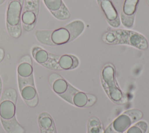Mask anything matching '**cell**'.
<instances>
[{"instance_id": "6da1fadb", "label": "cell", "mask_w": 149, "mask_h": 133, "mask_svg": "<svg viewBox=\"0 0 149 133\" xmlns=\"http://www.w3.org/2000/svg\"><path fill=\"white\" fill-rule=\"evenodd\" d=\"M84 29V22L77 19L58 29L36 30L34 35L37 41L41 44L45 46H56L74 40L83 33Z\"/></svg>"}, {"instance_id": "7a4b0ae2", "label": "cell", "mask_w": 149, "mask_h": 133, "mask_svg": "<svg viewBox=\"0 0 149 133\" xmlns=\"http://www.w3.org/2000/svg\"><path fill=\"white\" fill-rule=\"evenodd\" d=\"M31 54L37 63L52 70H72L79 65V59L73 55H55L38 46L32 48Z\"/></svg>"}, {"instance_id": "3957f363", "label": "cell", "mask_w": 149, "mask_h": 133, "mask_svg": "<svg viewBox=\"0 0 149 133\" xmlns=\"http://www.w3.org/2000/svg\"><path fill=\"white\" fill-rule=\"evenodd\" d=\"M17 93L13 88L3 92L0 99V120L8 133H24V128L16 118V104Z\"/></svg>"}, {"instance_id": "277c9868", "label": "cell", "mask_w": 149, "mask_h": 133, "mask_svg": "<svg viewBox=\"0 0 149 133\" xmlns=\"http://www.w3.org/2000/svg\"><path fill=\"white\" fill-rule=\"evenodd\" d=\"M102 40L108 44L128 45L141 50L148 47V41L144 35L128 29L109 30L103 34Z\"/></svg>"}, {"instance_id": "5b68a950", "label": "cell", "mask_w": 149, "mask_h": 133, "mask_svg": "<svg viewBox=\"0 0 149 133\" xmlns=\"http://www.w3.org/2000/svg\"><path fill=\"white\" fill-rule=\"evenodd\" d=\"M101 81L108 97L114 102L123 103L126 101V97L119 88L116 80V72L113 65L107 64L101 70Z\"/></svg>"}, {"instance_id": "8992f818", "label": "cell", "mask_w": 149, "mask_h": 133, "mask_svg": "<svg viewBox=\"0 0 149 133\" xmlns=\"http://www.w3.org/2000/svg\"><path fill=\"white\" fill-rule=\"evenodd\" d=\"M24 0H8L5 23L8 33L13 38H17L22 33V13Z\"/></svg>"}, {"instance_id": "52a82bcc", "label": "cell", "mask_w": 149, "mask_h": 133, "mask_svg": "<svg viewBox=\"0 0 149 133\" xmlns=\"http://www.w3.org/2000/svg\"><path fill=\"white\" fill-rule=\"evenodd\" d=\"M142 111L137 108L127 110L116 117L104 133H124L129 127L143 118Z\"/></svg>"}, {"instance_id": "ba28073f", "label": "cell", "mask_w": 149, "mask_h": 133, "mask_svg": "<svg viewBox=\"0 0 149 133\" xmlns=\"http://www.w3.org/2000/svg\"><path fill=\"white\" fill-rule=\"evenodd\" d=\"M60 96L67 102L79 107H88L94 105L97 98L95 96L81 92L69 83L65 92Z\"/></svg>"}, {"instance_id": "9c48e42d", "label": "cell", "mask_w": 149, "mask_h": 133, "mask_svg": "<svg viewBox=\"0 0 149 133\" xmlns=\"http://www.w3.org/2000/svg\"><path fill=\"white\" fill-rule=\"evenodd\" d=\"M40 0H24L23 1L22 26L27 32L32 31L36 25L40 10Z\"/></svg>"}, {"instance_id": "30bf717a", "label": "cell", "mask_w": 149, "mask_h": 133, "mask_svg": "<svg viewBox=\"0 0 149 133\" xmlns=\"http://www.w3.org/2000/svg\"><path fill=\"white\" fill-rule=\"evenodd\" d=\"M140 0H124L120 11V22L127 28L134 26V19Z\"/></svg>"}, {"instance_id": "8fae6325", "label": "cell", "mask_w": 149, "mask_h": 133, "mask_svg": "<svg viewBox=\"0 0 149 133\" xmlns=\"http://www.w3.org/2000/svg\"><path fill=\"white\" fill-rule=\"evenodd\" d=\"M97 1L107 23L112 27H119L121 23L120 18L112 0H97Z\"/></svg>"}, {"instance_id": "7c38bea8", "label": "cell", "mask_w": 149, "mask_h": 133, "mask_svg": "<svg viewBox=\"0 0 149 133\" xmlns=\"http://www.w3.org/2000/svg\"><path fill=\"white\" fill-rule=\"evenodd\" d=\"M42 1L47 9L56 19L65 20L70 18V12L62 0Z\"/></svg>"}, {"instance_id": "4fadbf2b", "label": "cell", "mask_w": 149, "mask_h": 133, "mask_svg": "<svg viewBox=\"0 0 149 133\" xmlns=\"http://www.w3.org/2000/svg\"><path fill=\"white\" fill-rule=\"evenodd\" d=\"M38 124L41 133H56L54 120L51 116L46 112L40 114Z\"/></svg>"}, {"instance_id": "5bb4252c", "label": "cell", "mask_w": 149, "mask_h": 133, "mask_svg": "<svg viewBox=\"0 0 149 133\" xmlns=\"http://www.w3.org/2000/svg\"><path fill=\"white\" fill-rule=\"evenodd\" d=\"M87 133H104L101 123L97 117L93 116L88 119Z\"/></svg>"}, {"instance_id": "9a60e30c", "label": "cell", "mask_w": 149, "mask_h": 133, "mask_svg": "<svg viewBox=\"0 0 149 133\" xmlns=\"http://www.w3.org/2000/svg\"><path fill=\"white\" fill-rule=\"evenodd\" d=\"M5 57V51L3 48H0V63L2 61Z\"/></svg>"}, {"instance_id": "2e32d148", "label": "cell", "mask_w": 149, "mask_h": 133, "mask_svg": "<svg viewBox=\"0 0 149 133\" xmlns=\"http://www.w3.org/2000/svg\"><path fill=\"white\" fill-rule=\"evenodd\" d=\"M2 89V81L1 77V76H0V96H1V95Z\"/></svg>"}, {"instance_id": "e0dca14e", "label": "cell", "mask_w": 149, "mask_h": 133, "mask_svg": "<svg viewBox=\"0 0 149 133\" xmlns=\"http://www.w3.org/2000/svg\"><path fill=\"white\" fill-rule=\"evenodd\" d=\"M5 1H6V0H0V5H2V4H3L5 2Z\"/></svg>"}, {"instance_id": "ac0fdd59", "label": "cell", "mask_w": 149, "mask_h": 133, "mask_svg": "<svg viewBox=\"0 0 149 133\" xmlns=\"http://www.w3.org/2000/svg\"><path fill=\"white\" fill-rule=\"evenodd\" d=\"M147 4H148V5L149 6V0H147Z\"/></svg>"}]
</instances>
